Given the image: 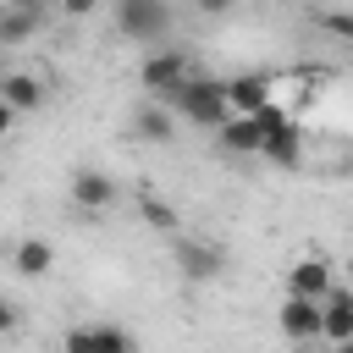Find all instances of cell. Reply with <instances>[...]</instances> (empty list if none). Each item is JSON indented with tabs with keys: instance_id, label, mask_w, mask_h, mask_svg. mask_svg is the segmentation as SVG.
Instances as JSON below:
<instances>
[{
	"instance_id": "cell-16",
	"label": "cell",
	"mask_w": 353,
	"mask_h": 353,
	"mask_svg": "<svg viewBox=\"0 0 353 353\" xmlns=\"http://www.w3.org/2000/svg\"><path fill=\"white\" fill-rule=\"evenodd\" d=\"M11 259H17V270H22V276H50V265H55V248H50L44 237H22Z\"/></svg>"
},
{
	"instance_id": "cell-8",
	"label": "cell",
	"mask_w": 353,
	"mask_h": 353,
	"mask_svg": "<svg viewBox=\"0 0 353 353\" xmlns=\"http://www.w3.org/2000/svg\"><path fill=\"white\" fill-rule=\"evenodd\" d=\"M72 204H77V210H88V215H99V210H110V204H116V182H110L105 171L83 165V171H72Z\"/></svg>"
},
{
	"instance_id": "cell-1",
	"label": "cell",
	"mask_w": 353,
	"mask_h": 353,
	"mask_svg": "<svg viewBox=\"0 0 353 353\" xmlns=\"http://www.w3.org/2000/svg\"><path fill=\"white\" fill-rule=\"evenodd\" d=\"M160 105H171L182 121H193V127H210V132H221L237 110H232V99H226V83L221 77H188V83H176L171 94H154Z\"/></svg>"
},
{
	"instance_id": "cell-17",
	"label": "cell",
	"mask_w": 353,
	"mask_h": 353,
	"mask_svg": "<svg viewBox=\"0 0 353 353\" xmlns=\"http://www.w3.org/2000/svg\"><path fill=\"white\" fill-rule=\"evenodd\" d=\"M320 28H325V33H336V39H353V11H325V17H320Z\"/></svg>"
},
{
	"instance_id": "cell-15",
	"label": "cell",
	"mask_w": 353,
	"mask_h": 353,
	"mask_svg": "<svg viewBox=\"0 0 353 353\" xmlns=\"http://www.w3.org/2000/svg\"><path fill=\"white\" fill-rule=\"evenodd\" d=\"M331 347L353 342V292H331L325 298V331H320Z\"/></svg>"
},
{
	"instance_id": "cell-12",
	"label": "cell",
	"mask_w": 353,
	"mask_h": 353,
	"mask_svg": "<svg viewBox=\"0 0 353 353\" xmlns=\"http://www.w3.org/2000/svg\"><path fill=\"white\" fill-rule=\"evenodd\" d=\"M215 143H221L226 154H265V132H259L254 116H232V121L215 132Z\"/></svg>"
},
{
	"instance_id": "cell-3",
	"label": "cell",
	"mask_w": 353,
	"mask_h": 353,
	"mask_svg": "<svg viewBox=\"0 0 353 353\" xmlns=\"http://www.w3.org/2000/svg\"><path fill=\"white\" fill-rule=\"evenodd\" d=\"M171 265H176L188 281H215V276L226 270V254H221L215 243H204V237H176V243H171Z\"/></svg>"
},
{
	"instance_id": "cell-6",
	"label": "cell",
	"mask_w": 353,
	"mask_h": 353,
	"mask_svg": "<svg viewBox=\"0 0 353 353\" xmlns=\"http://www.w3.org/2000/svg\"><path fill=\"white\" fill-rule=\"evenodd\" d=\"M276 320H281V331L303 347V342H314V336L325 331V303H314V298H292V292H287V303H281Z\"/></svg>"
},
{
	"instance_id": "cell-14",
	"label": "cell",
	"mask_w": 353,
	"mask_h": 353,
	"mask_svg": "<svg viewBox=\"0 0 353 353\" xmlns=\"http://www.w3.org/2000/svg\"><path fill=\"white\" fill-rule=\"evenodd\" d=\"M39 6H28V0H11L6 6V17H0V44H22V39H33L39 33Z\"/></svg>"
},
{
	"instance_id": "cell-22",
	"label": "cell",
	"mask_w": 353,
	"mask_h": 353,
	"mask_svg": "<svg viewBox=\"0 0 353 353\" xmlns=\"http://www.w3.org/2000/svg\"><path fill=\"white\" fill-rule=\"evenodd\" d=\"M347 270H353V254H347Z\"/></svg>"
},
{
	"instance_id": "cell-2",
	"label": "cell",
	"mask_w": 353,
	"mask_h": 353,
	"mask_svg": "<svg viewBox=\"0 0 353 353\" xmlns=\"http://www.w3.org/2000/svg\"><path fill=\"white\" fill-rule=\"evenodd\" d=\"M116 28L132 44H165L171 33V6L165 0H116Z\"/></svg>"
},
{
	"instance_id": "cell-13",
	"label": "cell",
	"mask_w": 353,
	"mask_h": 353,
	"mask_svg": "<svg viewBox=\"0 0 353 353\" xmlns=\"http://www.w3.org/2000/svg\"><path fill=\"white\" fill-rule=\"evenodd\" d=\"M265 160L281 165V171H298V165H303V132H298L292 121H287L281 132H270V138H265Z\"/></svg>"
},
{
	"instance_id": "cell-9",
	"label": "cell",
	"mask_w": 353,
	"mask_h": 353,
	"mask_svg": "<svg viewBox=\"0 0 353 353\" xmlns=\"http://www.w3.org/2000/svg\"><path fill=\"white\" fill-rule=\"evenodd\" d=\"M287 292H292V298H314V303H325V298L336 292V287H331V265H325V259H314V254H309V259H298V265H292V276H287Z\"/></svg>"
},
{
	"instance_id": "cell-4",
	"label": "cell",
	"mask_w": 353,
	"mask_h": 353,
	"mask_svg": "<svg viewBox=\"0 0 353 353\" xmlns=\"http://www.w3.org/2000/svg\"><path fill=\"white\" fill-rule=\"evenodd\" d=\"M188 77H193V72H188V55H182L176 44L154 50V55L138 66V83L149 88V99H154V94H171V88H176V83H188Z\"/></svg>"
},
{
	"instance_id": "cell-5",
	"label": "cell",
	"mask_w": 353,
	"mask_h": 353,
	"mask_svg": "<svg viewBox=\"0 0 353 353\" xmlns=\"http://www.w3.org/2000/svg\"><path fill=\"white\" fill-rule=\"evenodd\" d=\"M176 121H182V116H176L171 105H160V99H143V105L127 116V132H132L138 143H171V138H176Z\"/></svg>"
},
{
	"instance_id": "cell-11",
	"label": "cell",
	"mask_w": 353,
	"mask_h": 353,
	"mask_svg": "<svg viewBox=\"0 0 353 353\" xmlns=\"http://www.w3.org/2000/svg\"><path fill=\"white\" fill-rule=\"evenodd\" d=\"M226 99H232V110H237V116H259V110L270 105V77L243 72V77H232V83H226Z\"/></svg>"
},
{
	"instance_id": "cell-19",
	"label": "cell",
	"mask_w": 353,
	"mask_h": 353,
	"mask_svg": "<svg viewBox=\"0 0 353 353\" xmlns=\"http://www.w3.org/2000/svg\"><path fill=\"white\" fill-rule=\"evenodd\" d=\"M17 325H22V314H17V303H6L0 309V331H17Z\"/></svg>"
},
{
	"instance_id": "cell-7",
	"label": "cell",
	"mask_w": 353,
	"mask_h": 353,
	"mask_svg": "<svg viewBox=\"0 0 353 353\" xmlns=\"http://www.w3.org/2000/svg\"><path fill=\"white\" fill-rule=\"evenodd\" d=\"M66 353H138V342L121 325H72Z\"/></svg>"
},
{
	"instance_id": "cell-21",
	"label": "cell",
	"mask_w": 353,
	"mask_h": 353,
	"mask_svg": "<svg viewBox=\"0 0 353 353\" xmlns=\"http://www.w3.org/2000/svg\"><path fill=\"white\" fill-rule=\"evenodd\" d=\"M336 353H353V342H342V347H336Z\"/></svg>"
},
{
	"instance_id": "cell-20",
	"label": "cell",
	"mask_w": 353,
	"mask_h": 353,
	"mask_svg": "<svg viewBox=\"0 0 353 353\" xmlns=\"http://www.w3.org/2000/svg\"><path fill=\"white\" fill-rule=\"evenodd\" d=\"M204 17H221V11H232V0H193Z\"/></svg>"
},
{
	"instance_id": "cell-18",
	"label": "cell",
	"mask_w": 353,
	"mask_h": 353,
	"mask_svg": "<svg viewBox=\"0 0 353 353\" xmlns=\"http://www.w3.org/2000/svg\"><path fill=\"white\" fill-rule=\"evenodd\" d=\"M94 6H99V0H61V11H66V17H88Z\"/></svg>"
},
{
	"instance_id": "cell-10",
	"label": "cell",
	"mask_w": 353,
	"mask_h": 353,
	"mask_svg": "<svg viewBox=\"0 0 353 353\" xmlns=\"http://www.w3.org/2000/svg\"><path fill=\"white\" fill-rule=\"evenodd\" d=\"M0 99H6L17 116L44 110V83H39L33 72H6V77H0Z\"/></svg>"
}]
</instances>
